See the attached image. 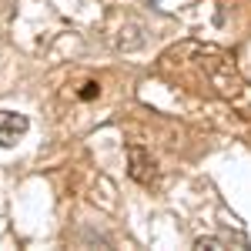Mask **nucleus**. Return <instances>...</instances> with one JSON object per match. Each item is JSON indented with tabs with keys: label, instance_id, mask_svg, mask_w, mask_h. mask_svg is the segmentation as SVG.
I'll return each mask as SVG.
<instances>
[{
	"label": "nucleus",
	"instance_id": "f257e3e1",
	"mask_svg": "<svg viewBox=\"0 0 251 251\" xmlns=\"http://www.w3.org/2000/svg\"><path fill=\"white\" fill-rule=\"evenodd\" d=\"M131 177L141 184H151V177H154V157L141 144H131Z\"/></svg>",
	"mask_w": 251,
	"mask_h": 251
},
{
	"label": "nucleus",
	"instance_id": "f03ea898",
	"mask_svg": "<svg viewBox=\"0 0 251 251\" xmlns=\"http://www.w3.org/2000/svg\"><path fill=\"white\" fill-rule=\"evenodd\" d=\"M27 131V117L24 114H10V111H0V144L10 148L17 144V137Z\"/></svg>",
	"mask_w": 251,
	"mask_h": 251
}]
</instances>
